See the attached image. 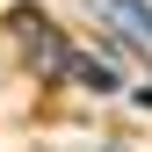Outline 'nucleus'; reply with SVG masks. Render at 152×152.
Listing matches in <instances>:
<instances>
[{
	"label": "nucleus",
	"mask_w": 152,
	"mask_h": 152,
	"mask_svg": "<svg viewBox=\"0 0 152 152\" xmlns=\"http://www.w3.org/2000/svg\"><path fill=\"white\" fill-rule=\"evenodd\" d=\"M109 7H116V15H123V22H130V29H138V36H145V44H152V15L138 7V0H109Z\"/></svg>",
	"instance_id": "1"
}]
</instances>
